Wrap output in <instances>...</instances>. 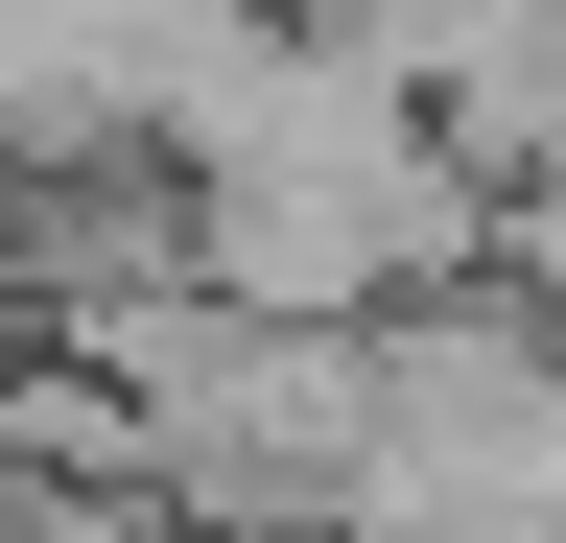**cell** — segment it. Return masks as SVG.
I'll return each instance as SVG.
<instances>
[{"instance_id":"1","label":"cell","mask_w":566,"mask_h":543,"mask_svg":"<svg viewBox=\"0 0 566 543\" xmlns=\"http://www.w3.org/2000/svg\"><path fill=\"white\" fill-rule=\"evenodd\" d=\"M543 260H566V213H543Z\"/></svg>"}]
</instances>
